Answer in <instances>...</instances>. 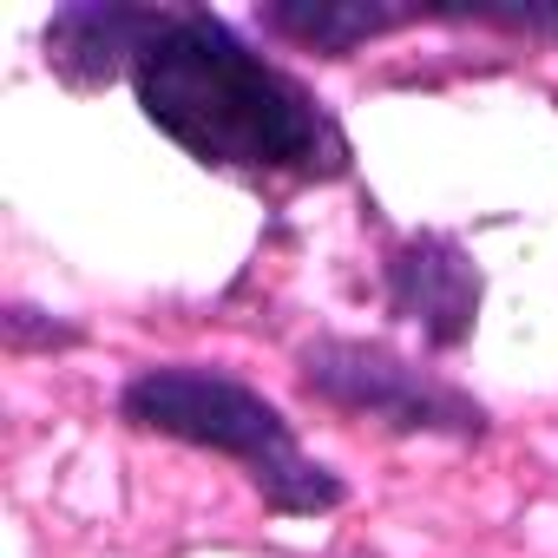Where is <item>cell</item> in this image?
Segmentation results:
<instances>
[{
  "mask_svg": "<svg viewBox=\"0 0 558 558\" xmlns=\"http://www.w3.org/2000/svg\"><path fill=\"white\" fill-rule=\"evenodd\" d=\"M138 112L197 165L236 178H342L349 138L336 112L223 14L165 8V27L132 66Z\"/></svg>",
  "mask_w": 558,
  "mask_h": 558,
  "instance_id": "1",
  "label": "cell"
},
{
  "mask_svg": "<svg viewBox=\"0 0 558 558\" xmlns=\"http://www.w3.org/2000/svg\"><path fill=\"white\" fill-rule=\"evenodd\" d=\"M165 27V8H138V0H73L47 21V66L73 93H99L112 80H132L138 53Z\"/></svg>",
  "mask_w": 558,
  "mask_h": 558,
  "instance_id": "5",
  "label": "cell"
},
{
  "mask_svg": "<svg viewBox=\"0 0 558 558\" xmlns=\"http://www.w3.org/2000/svg\"><path fill=\"white\" fill-rule=\"evenodd\" d=\"M480 296H486V276L466 256V243L447 236V230H414V236L388 243V256H381V303H388V316L408 323L440 355L473 336Z\"/></svg>",
  "mask_w": 558,
  "mask_h": 558,
  "instance_id": "4",
  "label": "cell"
},
{
  "mask_svg": "<svg viewBox=\"0 0 558 558\" xmlns=\"http://www.w3.org/2000/svg\"><path fill=\"white\" fill-rule=\"evenodd\" d=\"M296 375L303 395L349 414V421H375L388 434H434V440H480L486 434V408L453 388L447 375L421 368L414 355L388 349V342H355V336H316L296 349Z\"/></svg>",
  "mask_w": 558,
  "mask_h": 558,
  "instance_id": "3",
  "label": "cell"
},
{
  "mask_svg": "<svg viewBox=\"0 0 558 558\" xmlns=\"http://www.w3.org/2000/svg\"><path fill=\"white\" fill-rule=\"evenodd\" d=\"M0 329H8V349H14V355H34V349H80V329H73V323H40V310H27V303H8Z\"/></svg>",
  "mask_w": 558,
  "mask_h": 558,
  "instance_id": "7",
  "label": "cell"
},
{
  "mask_svg": "<svg viewBox=\"0 0 558 558\" xmlns=\"http://www.w3.org/2000/svg\"><path fill=\"white\" fill-rule=\"evenodd\" d=\"M119 421L138 434H165V440H184L197 453L236 460L276 519H323L349 499L342 473H329L323 460L303 453L283 408L223 368H204V362L138 368L119 388Z\"/></svg>",
  "mask_w": 558,
  "mask_h": 558,
  "instance_id": "2",
  "label": "cell"
},
{
  "mask_svg": "<svg viewBox=\"0 0 558 558\" xmlns=\"http://www.w3.org/2000/svg\"><path fill=\"white\" fill-rule=\"evenodd\" d=\"M447 14L453 8H421V0H269V8H256V27L303 53L349 60L368 40H388V34H408V27L447 21Z\"/></svg>",
  "mask_w": 558,
  "mask_h": 558,
  "instance_id": "6",
  "label": "cell"
}]
</instances>
